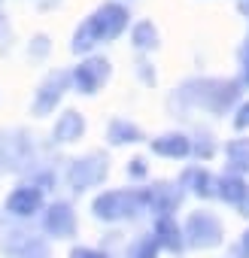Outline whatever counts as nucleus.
<instances>
[{
	"instance_id": "obj_1",
	"label": "nucleus",
	"mask_w": 249,
	"mask_h": 258,
	"mask_svg": "<svg viewBox=\"0 0 249 258\" xmlns=\"http://www.w3.org/2000/svg\"><path fill=\"white\" fill-rule=\"evenodd\" d=\"M128 10H125L121 4H103L76 34H73V52H91L97 43H109L115 37H121V31L128 28Z\"/></svg>"
},
{
	"instance_id": "obj_2",
	"label": "nucleus",
	"mask_w": 249,
	"mask_h": 258,
	"mask_svg": "<svg viewBox=\"0 0 249 258\" xmlns=\"http://www.w3.org/2000/svg\"><path fill=\"white\" fill-rule=\"evenodd\" d=\"M179 97L192 106H201V109H210V112L222 115L237 103L240 82H234V79H192V82L182 85Z\"/></svg>"
},
{
	"instance_id": "obj_3",
	"label": "nucleus",
	"mask_w": 249,
	"mask_h": 258,
	"mask_svg": "<svg viewBox=\"0 0 249 258\" xmlns=\"http://www.w3.org/2000/svg\"><path fill=\"white\" fill-rule=\"evenodd\" d=\"M146 210H149V188H115V191H103L91 201V213L100 222L137 219Z\"/></svg>"
},
{
	"instance_id": "obj_4",
	"label": "nucleus",
	"mask_w": 249,
	"mask_h": 258,
	"mask_svg": "<svg viewBox=\"0 0 249 258\" xmlns=\"http://www.w3.org/2000/svg\"><path fill=\"white\" fill-rule=\"evenodd\" d=\"M182 240H185V246H192V249H213V246H219V243L225 240V228H222V222H219L216 213L198 210V213H192V216L185 219V225H182Z\"/></svg>"
},
{
	"instance_id": "obj_5",
	"label": "nucleus",
	"mask_w": 249,
	"mask_h": 258,
	"mask_svg": "<svg viewBox=\"0 0 249 258\" xmlns=\"http://www.w3.org/2000/svg\"><path fill=\"white\" fill-rule=\"evenodd\" d=\"M106 173H109V167H106V155H100V152H88V155H82V158H76V161L70 164V170H67V182H70L73 191H88V188L100 185V182L106 179Z\"/></svg>"
},
{
	"instance_id": "obj_6",
	"label": "nucleus",
	"mask_w": 249,
	"mask_h": 258,
	"mask_svg": "<svg viewBox=\"0 0 249 258\" xmlns=\"http://www.w3.org/2000/svg\"><path fill=\"white\" fill-rule=\"evenodd\" d=\"M73 85L79 94H97L103 88V82L109 79V61L106 58H85L76 70H73Z\"/></svg>"
},
{
	"instance_id": "obj_7",
	"label": "nucleus",
	"mask_w": 249,
	"mask_h": 258,
	"mask_svg": "<svg viewBox=\"0 0 249 258\" xmlns=\"http://www.w3.org/2000/svg\"><path fill=\"white\" fill-rule=\"evenodd\" d=\"M40 210H43V188L37 182H25L13 188V195L7 198V213L13 219H34Z\"/></svg>"
},
{
	"instance_id": "obj_8",
	"label": "nucleus",
	"mask_w": 249,
	"mask_h": 258,
	"mask_svg": "<svg viewBox=\"0 0 249 258\" xmlns=\"http://www.w3.org/2000/svg\"><path fill=\"white\" fill-rule=\"evenodd\" d=\"M43 228H46V234H52L55 240L73 237V234H76V213H73V207L64 204V201H55L52 207H46Z\"/></svg>"
},
{
	"instance_id": "obj_9",
	"label": "nucleus",
	"mask_w": 249,
	"mask_h": 258,
	"mask_svg": "<svg viewBox=\"0 0 249 258\" xmlns=\"http://www.w3.org/2000/svg\"><path fill=\"white\" fill-rule=\"evenodd\" d=\"M67 85H70V73H55V76H49V79L40 85V91H37L34 112H37V115H49V112L61 103Z\"/></svg>"
},
{
	"instance_id": "obj_10",
	"label": "nucleus",
	"mask_w": 249,
	"mask_h": 258,
	"mask_svg": "<svg viewBox=\"0 0 249 258\" xmlns=\"http://www.w3.org/2000/svg\"><path fill=\"white\" fill-rule=\"evenodd\" d=\"M152 240L158 243V249H167V252H182L185 249V240H182V228L170 219V216H158L155 219V228H152Z\"/></svg>"
},
{
	"instance_id": "obj_11",
	"label": "nucleus",
	"mask_w": 249,
	"mask_h": 258,
	"mask_svg": "<svg viewBox=\"0 0 249 258\" xmlns=\"http://www.w3.org/2000/svg\"><path fill=\"white\" fill-rule=\"evenodd\" d=\"M82 134H85V118H82V112H76V109L61 112L58 121H55V127H52L55 143H76Z\"/></svg>"
},
{
	"instance_id": "obj_12",
	"label": "nucleus",
	"mask_w": 249,
	"mask_h": 258,
	"mask_svg": "<svg viewBox=\"0 0 249 258\" xmlns=\"http://www.w3.org/2000/svg\"><path fill=\"white\" fill-rule=\"evenodd\" d=\"M152 152L161 158H189L192 155V140L185 134H161L152 140Z\"/></svg>"
},
{
	"instance_id": "obj_13",
	"label": "nucleus",
	"mask_w": 249,
	"mask_h": 258,
	"mask_svg": "<svg viewBox=\"0 0 249 258\" xmlns=\"http://www.w3.org/2000/svg\"><path fill=\"white\" fill-rule=\"evenodd\" d=\"M182 201V191L173 185H152L149 188V210L155 216H170Z\"/></svg>"
},
{
	"instance_id": "obj_14",
	"label": "nucleus",
	"mask_w": 249,
	"mask_h": 258,
	"mask_svg": "<svg viewBox=\"0 0 249 258\" xmlns=\"http://www.w3.org/2000/svg\"><path fill=\"white\" fill-rule=\"evenodd\" d=\"M179 188H189L198 198H213L216 195V176L210 170H204V167H192V170H185Z\"/></svg>"
},
{
	"instance_id": "obj_15",
	"label": "nucleus",
	"mask_w": 249,
	"mask_h": 258,
	"mask_svg": "<svg viewBox=\"0 0 249 258\" xmlns=\"http://www.w3.org/2000/svg\"><path fill=\"white\" fill-rule=\"evenodd\" d=\"M106 140H109V146L140 143V140H143V131H140L134 121H128V118H112L109 127H106Z\"/></svg>"
},
{
	"instance_id": "obj_16",
	"label": "nucleus",
	"mask_w": 249,
	"mask_h": 258,
	"mask_svg": "<svg viewBox=\"0 0 249 258\" xmlns=\"http://www.w3.org/2000/svg\"><path fill=\"white\" fill-rule=\"evenodd\" d=\"M243 191H246V182H243V176H237V173H228V176H222V179H216V195L225 201V204H240V198H243Z\"/></svg>"
},
{
	"instance_id": "obj_17",
	"label": "nucleus",
	"mask_w": 249,
	"mask_h": 258,
	"mask_svg": "<svg viewBox=\"0 0 249 258\" xmlns=\"http://www.w3.org/2000/svg\"><path fill=\"white\" fill-rule=\"evenodd\" d=\"M225 158L228 164L237 170V173H246L249 170V137H237L225 146Z\"/></svg>"
},
{
	"instance_id": "obj_18",
	"label": "nucleus",
	"mask_w": 249,
	"mask_h": 258,
	"mask_svg": "<svg viewBox=\"0 0 249 258\" xmlns=\"http://www.w3.org/2000/svg\"><path fill=\"white\" fill-rule=\"evenodd\" d=\"M131 43L137 49H155L158 46V31L152 28V22H137L131 31Z\"/></svg>"
},
{
	"instance_id": "obj_19",
	"label": "nucleus",
	"mask_w": 249,
	"mask_h": 258,
	"mask_svg": "<svg viewBox=\"0 0 249 258\" xmlns=\"http://www.w3.org/2000/svg\"><path fill=\"white\" fill-rule=\"evenodd\" d=\"M155 255H158V243L152 240V234L134 240L131 249H128V258H155Z\"/></svg>"
},
{
	"instance_id": "obj_20",
	"label": "nucleus",
	"mask_w": 249,
	"mask_h": 258,
	"mask_svg": "<svg viewBox=\"0 0 249 258\" xmlns=\"http://www.w3.org/2000/svg\"><path fill=\"white\" fill-rule=\"evenodd\" d=\"M70 258H109V255L100 252V249H91V246H73L70 249Z\"/></svg>"
},
{
	"instance_id": "obj_21",
	"label": "nucleus",
	"mask_w": 249,
	"mask_h": 258,
	"mask_svg": "<svg viewBox=\"0 0 249 258\" xmlns=\"http://www.w3.org/2000/svg\"><path fill=\"white\" fill-rule=\"evenodd\" d=\"M234 127H237V131H246V127H249V100L237 106V112H234Z\"/></svg>"
},
{
	"instance_id": "obj_22",
	"label": "nucleus",
	"mask_w": 249,
	"mask_h": 258,
	"mask_svg": "<svg viewBox=\"0 0 249 258\" xmlns=\"http://www.w3.org/2000/svg\"><path fill=\"white\" fill-rule=\"evenodd\" d=\"M128 173H131L134 179H143V176H146V161H143V158H134V161L128 164Z\"/></svg>"
},
{
	"instance_id": "obj_23",
	"label": "nucleus",
	"mask_w": 249,
	"mask_h": 258,
	"mask_svg": "<svg viewBox=\"0 0 249 258\" xmlns=\"http://www.w3.org/2000/svg\"><path fill=\"white\" fill-rule=\"evenodd\" d=\"M192 152H198L201 158H210V155H213V143L204 137V143H195V146H192Z\"/></svg>"
},
{
	"instance_id": "obj_24",
	"label": "nucleus",
	"mask_w": 249,
	"mask_h": 258,
	"mask_svg": "<svg viewBox=\"0 0 249 258\" xmlns=\"http://www.w3.org/2000/svg\"><path fill=\"white\" fill-rule=\"evenodd\" d=\"M237 255H240V258H249V231H243V237H240V243H237Z\"/></svg>"
},
{
	"instance_id": "obj_25",
	"label": "nucleus",
	"mask_w": 249,
	"mask_h": 258,
	"mask_svg": "<svg viewBox=\"0 0 249 258\" xmlns=\"http://www.w3.org/2000/svg\"><path fill=\"white\" fill-rule=\"evenodd\" d=\"M237 210H240V216H246V219H249V185H246V191H243V198H240Z\"/></svg>"
},
{
	"instance_id": "obj_26",
	"label": "nucleus",
	"mask_w": 249,
	"mask_h": 258,
	"mask_svg": "<svg viewBox=\"0 0 249 258\" xmlns=\"http://www.w3.org/2000/svg\"><path fill=\"white\" fill-rule=\"evenodd\" d=\"M237 10H240L243 16H249V0H237Z\"/></svg>"
},
{
	"instance_id": "obj_27",
	"label": "nucleus",
	"mask_w": 249,
	"mask_h": 258,
	"mask_svg": "<svg viewBox=\"0 0 249 258\" xmlns=\"http://www.w3.org/2000/svg\"><path fill=\"white\" fill-rule=\"evenodd\" d=\"M243 85H249V61L243 64Z\"/></svg>"
},
{
	"instance_id": "obj_28",
	"label": "nucleus",
	"mask_w": 249,
	"mask_h": 258,
	"mask_svg": "<svg viewBox=\"0 0 249 258\" xmlns=\"http://www.w3.org/2000/svg\"><path fill=\"white\" fill-rule=\"evenodd\" d=\"M243 61H249V37H246V46H243Z\"/></svg>"
},
{
	"instance_id": "obj_29",
	"label": "nucleus",
	"mask_w": 249,
	"mask_h": 258,
	"mask_svg": "<svg viewBox=\"0 0 249 258\" xmlns=\"http://www.w3.org/2000/svg\"><path fill=\"white\" fill-rule=\"evenodd\" d=\"M0 31H4V25H0Z\"/></svg>"
}]
</instances>
